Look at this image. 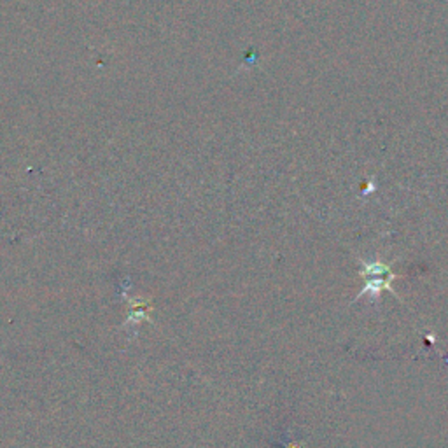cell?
I'll return each mask as SVG.
<instances>
[{"mask_svg": "<svg viewBox=\"0 0 448 448\" xmlns=\"http://www.w3.org/2000/svg\"><path fill=\"white\" fill-rule=\"evenodd\" d=\"M361 263H363L361 275L366 278V282H364V287L357 294L356 300L366 296L370 300H373V302H377L382 291H390V293L394 294L390 282L394 280L396 275L392 273L389 265L382 263V261H363V259H361Z\"/></svg>", "mask_w": 448, "mask_h": 448, "instance_id": "obj_1", "label": "cell"}]
</instances>
